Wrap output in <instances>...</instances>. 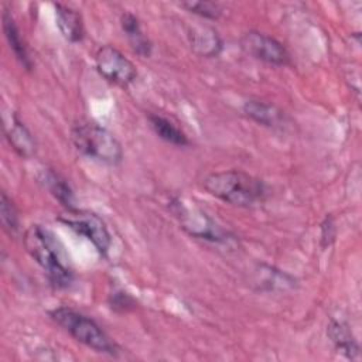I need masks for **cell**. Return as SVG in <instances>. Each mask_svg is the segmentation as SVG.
Listing matches in <instances>:
<instances>
[{
	"mask_svg": "<svg viewBox=\"0 0 362 362\" xmlns=\"http://www.w3.org/2000/svg\"><path fill=\"white\" fill-rule=\"evenodd\" d=\"M327 335L331 339V342L334 344L335 349L339 354H342L344 356L354 359L359 355V345H358L351 328L345 322L331 320V322L327 327Z\"/></svg>",
	"mask_w": 362,
	"mask_h": 362,
	"instance_id": "14",
	"label": "cell"
},
{
	"mask_svg": "<svg viewBox=\"0 0 362 362\" xmlns=\"http://www.w3.org/2000/svg\"><path fill=\"white\" fill-rule=\"evenodd\" d=\"M240 48L250 57L270 65L284 66L290 64V54L276 38L260 33L247 31L240 37Z\"/></svg>",
	"mask_w": 362,
	"mask_h": 362,
	"instance_id": "8",
	"label": "cell"
},
{
	"mask_svg": "<svg viewBox=\"0 0 362 362\" xmlns=\"http://www.w3.org/2000/svg\"><path fill=\"white\" fill-rule=\"evenodd\" d=\"M171 206L173 212L180 219V223L191 236L212 242H222L226 239L222 228H219L204 211L188 206L181 199H174Z\"/></svg>",
	"mask_w": 362,
	"mask_h": 362,
	"instance_id": "7",
	"label": "cell"
},
{
	"mask_svg": "<svg viewBox=\"0 0 362 362\" xmlns=\"http://www.w3.org/2000/svg\"><path fill=\"white\" fill-rule=\"evenodd\" d=\"M95 66L106 81L119 86H127L137 76L134 64L112 45H103L96 51Z\"/></svg>",
	"mask_w": 362,
	"mask_h": 362,
	"instance_id": "6",
	"label": "cell"
},
{
	"mask_svg": "<svg viewBox=\"0 0 362 362\" xmlns=\"http://www.w3.org/2000/svg\"><path fill=\"white\" fill-rule=\"evenodd\" d=\"M243 112L247 117H250L253 122L266 126V127H283L286 123L284 112H281L277 106L272 103H266L262 100L250 99L245 102Z\"/></svg>",
	"mask_w": 362,
	"mask_h": 362,
	"instance_id": "12",
	"label": "cell"
},
{
	"mask_svg": "<svg viewBox=\"0 0 362 362\" xmlns=\"http://www.w3.org/2000/svg\"><path fill=\"white\" fill-rule=\"evenodd\" d=\"M109 304L116 311H129L136 305L134 300L127 293H123V291H115L110 296Z\"/></svg>",
	"mask_w": 362,
	"mask_h": 362,
	"instance_id": "20",
	"label": "cell"
},
{
	"mask_svg": "<svg viewBox=\"0 0 362 362\" xmlns=\"http://www.w3.org/2000/svg\"><path fill=\"white\" fill-rule=\"evenodd\" d=\"M189 41L194 51L206 58L216 57L222 49V40L218 33L206 25L195 27L189 31Z\"/></svg>",
	"mask_w": 362,
	"mask_h": 362,
	"instance_id": "15",
	"label": "cell"
},
{
	"mask_svg": "<svg viewBox=\"0 0 362 362\" xmlns=\"http://www.w3.org/2000/svg\"><path fill=\"white\" fill-rule=\"evenodd\" d=\"M0 218H1V225L4 230L16 236L20 230V221H18V212L13 204V201L7 197L6 192H1L0 198Z\"/></svg>",
	"mask_w": 362,
	"mask_h": 362,
	"instance_id": "18",
	"label": "cell"
},
{
	"mask_svg": "<svg viewBox=\"0 0 362 362\" xmlns=\"http://www.w3.org/2000/svg\"><path fill=\"white\" fill-rule=\"evenodd\" d=\"M204 189L212 197L242 208H250L266 199V184L239 170H226L208 174L202 181Z\"/></svg>",
	"mask_w": 362,
	"mask_h": 362,
	"instance_id": "2",
	"label": "cell"
},
{
	"mask_svg": "<svg viewBox=\"0 0 362 362\" xmlns=\"http://www.w3.org/2000/svg\"><path fill=\"white\" fill-rule=\"evenodd\" d=\"M27 253L44 270L51 284L58 288L68 287L74 280V272L61 243L41 225H31L23 238Z\"/></svg>",
	"mask_w": 362,
	"mask_h": 362,
	"instance_id": "1",
	"label": "cell"
},
{
	"mask_svg": "<svg viewBox=\"0 0 362 362\" xmlns=\"http://www.w3.org/2000/svg\"><path fill=\"white\" fill-rule=\"evenodd\" d=\"M71 140L81 154L100 163L116 165L123 158L122 146L115 134L96 123L81 122L72 126Z\"/></svg>",
	"mask_w": 362,
	"mask_h": 362,
	"instance_id": "4",
	"label": "cell"
},
{
	"mask_svg": "<svg viewBox=\"0 0 362 362\" xmlns=\"http://www.w3.org/2000/svg\"><path fill=\"white\" fill-rule=\"evenodd\" d=\"M54 8H55L57 27L62 34V37L69 42L82 41L85 35V27H83V20L81 13L61 3H55Z\"/></svg>",
	"mask_w": 362,
	"mask_h": 362,
	"instance_id": "10",
	"label": "cell"
},
{
	"mask_svg": "<svg viewBox=\"0 0 362 362\" xmlns=\"http://www.w3.org/2000/svg\"><path fill=\"white\" fill-rule=\"evenodd\" d=\"M1 25H3V33H4V37L7 40V44H8V47L11 49V52L14 54L16 59L20 62V65L24 69L30 71L33 68V62H31L30 54H28L25 42H24V40L21 37L20 28L16 24L14 17L11 16V13L7 8L3 10Z\"/></svg>",
	"mask_w": 362,
	"mask_h": 362,
	"instance_id": "11",
	"label": "cell"
},
{
	"mask_svg": "<svg viewBox=\"0 0 362 362\" xmlns=\"http://www.w3.org/2000/svg\"><path fill=\"white\" fill-rule=\"evenodd\" d=\"M4 134L13 150L23 158H30L35 153V140L27 126L16 116L4 117Z\"/></svg>",
	"mask_w": 362,
	"mask_h": 362,
	"instance_id": "9",
	"label": "cell"
},
{
	"mask_svg": "<svg viewBox=\"0 0 362 362\" xmlns=\"http://www.w3.org/2000/svg\"><path fill=\"white\" fill-rule=\"evenodd\" d=\"M335 239V225L331 216H325L321 223V245L322 247L329 246Z\"/></svg>",
	"mask_w": 362,
	"mask_h": 362,
	"instance_id": "21",
	"label": "cell"
},
{
	"mask_svg": "<svg viewBox=\"0 0 362 362\" xmlns=\"http://www.w3.org/2000/svg\"><path fill=\"white\" fill-rule=\"evenodd\" d=\"M58 221L66 225L75 233L86 238L100 255L107 253L112 239L106 223L99 215L90 211L72 208L66 209L62 215H59Z\"/></svg>",
	"mask_w": 362,
	"mask_h": 362,
	"instance_id": "5",
	"label": "cell"
},
{
	"mask_svg": "<svg viewBox=\"0 0 362 362\" xmlns=\"http://www.w3.org/2000/svg\"><path fill=\"white\" fill-rule=\"evenodd\" d=\"M49 315L62 329L85 346L112 356L119 354L117 344L90 317L71 307L54 308L49 311Z\"/></svg>",
	"mask_w": 362,
	"mask_h": 362,
	"instance_id": "3",
	"label": "cell"
},
{
	"mask_svg": "<svg viewBox=\"0 0 362 362\" xmlns=\"http://www.w3.org/2000/svg\"><path fill=\"white\" fill-rule=\"evenodd\" d=\"M180 7L208 20H218L222 16V8L215 1H182Z\"/></svg>",
	"mask_w": 362,
	"mask_h": 362,
	"instance_id": "19",
	"label": "cell"
},
{
	"mask_svg": "<svg viewBox=\"0 0 362 362\" xmlns=\"http://www.w3.org/2000/svg\"><path fill=\"white\" fill-rule=\"evenodd\" d=\"M120 27H122L124 35L127 37L130 47L133 48V51L137 55H140L143 58H147L151 55L153 45H151L150 40L146 37V34L143 33L139 18L133 13L124 11L120 16Z\"/></svg>",
	"mask_w": 362,
	"mask_h": 362,
	"instance_id": "13",
	"label": "cell"
},
{
	"mask_svg": "<svg viewBox=\"0 0 362 362\" xmlns=\"http://www.w3.org/2000/svg\"><path fill=\"white\" fill-rule=\"evenodd\" d=\"M148 124L151 127V130L164 141L177 146V147H185L189 144V140L187 137V134L177 127L171 120H168L167 117H163L160 115H154L150 113L147 116Z\"/></svg>",
	"mask_w": 362,
	"mask_h": 362,
	"instance_id": "16",
	"label": "cell"
},
{
	"mask_svg": "<svg viewBox=\"0 0 362 362\" xmlns=\"http://www.w3.org/2000/svg\"><path fill=\"white\" fill-rule=\"evenodd\" d=\"M40 180L44 184V187L49 191V194L65 206V209L76 208L75 206V195H74L72 188L69 187L66 180L62 178L58 173H55L52 170H47L42 173Z\"/></svg>",
	"mask_w": 362,
	"mask_h": 362,
	"instance_id": "17",
	"label": "cell"
}]
</instances>
